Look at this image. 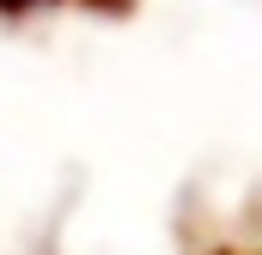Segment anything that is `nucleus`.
<instances>
[{
	"mask_svg": "<svg viewBox=\"0 0 262 255\" xmlns=\"http://www.w3.org/2000/svg\"><path fill=\"white\" fill-rule=\"evenodd\" d=\"M31 6H43V0H0V12H31Z\"/></svg>",
	"mask_w": 262,
	"mask_h": 255,
	"instance_id": "nucleus-1",
	"label": "nucleus"
},
{
	"mask_svg": "<svg viewBox=\"0 0 262 255\" xmlns=\"http://www.w3.org/2000/svg\"><path fill=\"white\" fill-rule=\"evenodd\" d=\"M98 6H116V0H98Z\"/></svg>",
	"mask_w": 262,
	"mask_h": 255,
	"instance_id": "nucleus-2",
	"label": "nucleus"
}]
</instances>
